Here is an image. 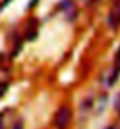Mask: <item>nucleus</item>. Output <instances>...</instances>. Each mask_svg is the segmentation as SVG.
I'll return each instance as SVG.
<instances>
[{
    "label": "nucleus",
    "mask_w": 120,
    "mask_h": 129,
    "mask_svg": "<svg viewBox=\"0 0 120 129\" xmlns=\"http://www.w3.org/2000/svg\"><path fill=\"white\" fill-rule=\"evenodd\" d=\"M70 120H71V111L69 107H61L58 112L56 113V117H55V122L58 129H65L69 126Z\"/></svg>",
    "instance_id": "nucleus-1"
},
{
    "label": "nucleus",
    "mask_w": 120,
    "mask_h": 129,
    "mask_svg": "<svg viewBox=\"0 0 120 129\" xmlns=\"http://www.w3.org/2000/svg\"><path fill=\"white\" fill-rule=\"evenodd\" d=\"M61 7H62L63 12L65 13V15L70 20H72V19L76 16V14H77V11H76L74 4H72L70 0H63L62 4H61Z\"/></svg>",
    "instance_id": "nucleus-2"
},
{
    "label": "nucleus",
    "mask_w": 120,
    "mask_h": 129,
    "mask_svg": "<svg viewBox=\"0 0 120 129\" xmlns=\"http://www.w3.org/2000/svg\"><path fill=\"white\" fill-rule=\"evenodd\" d=\"M115 109L120 113V98H118L117 101H115Z\"/></svg>",
    "instance_id": "nucleus-3"
},
{
    "label": "nucleus",
    "mask_w": 120,
    "mask_h": 129,
    "mask_svg": "<svg viewBox=\"0 0 120 129\" xmlns=\"http://www.w3.org/2000/svg\"><path fill=\"white\" fill-rule=\"evenodd\" d=\"M0 129H4V127H3V122H1V119H0Z\"/></svg>",
    "instance_id": "nucleus-4"
},
{
    "label": "nucleus",
    "mask_w": 120,
    "mask_h": 129,
    "mask_svg": "<svg viewBox=\"0 0 120 129\" xmlns=\"http://www.w3.org/2000/svg\"><path fill=\"white\" fill-rule=\"evenodd\" d=\"M118 57H119V59H120V50L118 51Z\"/></svg>",
    "instance_id": "nucleus-5"
},
{
    "label": "nucleus",
    "mask_w": 120,
    "mask_h": 129,
    "mask_svg": "<svg viewBox=\"0 0 120 129\" xmlns=\"http://www.w3.org/2000/svg\"><path fill=\"white\" fill-rule=\"evenodd\" d=\"M107 129H115V128H107Z\"/></svg>",
    "instance_id": "nucleus-6"
}]
</instances>
